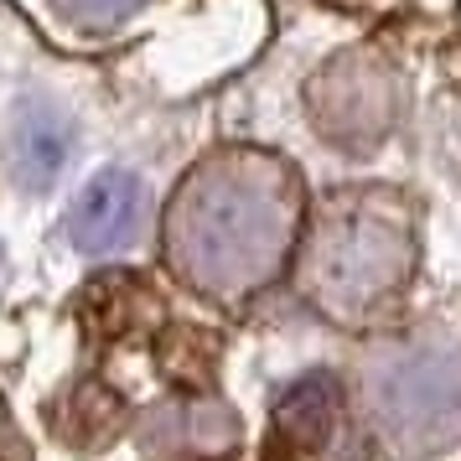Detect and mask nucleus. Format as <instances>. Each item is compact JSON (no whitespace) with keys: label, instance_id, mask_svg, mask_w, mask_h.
Instances as JSON below:
<instances>
[{"label":"nucleus","instance_id":"1","mask_svg":"<svg viewBox=\"0 0 461 461\" xmlns=\"http://www.w3.org/2000/svg\"><path fill=\"white\" fill-rule=\"evenodd\" d=\"M295 223V182L270 161H223L197 171L171 218V249L212 291L259 285L280 265Z\"/></svg>","mask_w":461,"mask_h":461},{"label":"nucleus","instance_id":"2","mask_svg":"<svg viewBox=\"0 0 461 461\" xmlns=\"http://www.w3.org/2000/svg\"><path fill=\"white\" fill-rule=\"evenodd\" d=\"M410 259H415V249H410L404 218L374 208V197H363L337 218H327L321 244H316V291L337 312H363L410 275Z\"/></svg>","mask_w":461,"mask_h":461},{"label":"nucleus","instance_id":"3","mask_svg":"<svg viewBox=\"0 0 461 461\" xmlns=\"http://www.w3.org/2000/svg\"><path fill=\"white\" fill-rule=\"evenodd\" d=\"M378 436L399 451H436L461 436V353L420 348L368 378Z\"/></svg>","mask_w":461,"mask_h":461},{"label":"nucleus","instance_id":"4","mask_svg":"<svg viewBox=\"0 0 461 461\" xmlns=\"http://www.w3.org/2000/svg\"><path fill=\"white\" fill-rule=\"evenodd\" d=\"M316 114H321V130L342 146L384 140L394 125V78L368 58H342L337 68L321 73Z\"/></svg>","mask_w":461,"mask_h":461},{"label":"nucleus","instance_id":"5","mask_svg":"<svg viewBox=\"0 0 461 461\" xmlns=\"http://www.w3.org/2000/svg\"><path fill=\"white\" fill-rule=\"evenodd\" d=\"M140 212H146L140 182L130 171H99L68 212V233L78 249H120L135 239Z\"/></svg>","mask_w":461,"mask_h":461},{"label":"nucleus","instance_id":"6","mask_svg":"<svg viewBox=\"0 0 461 461\" xmlns=\"http://www.w3.org/2000/svg\"><path fill=\"white\" fill-rule=\"evenodd\" d=\"M68 146H73V135L58 114H26L22 130H16V167H22L26 187H47L63 171Z\"/></svg>","mask_w":461,"mask_h":461},{"label":"nucleus","instance_id":"7","mask_svg":"<svg viewBox=\"0 0 461 461\" xmlns=\"http://www.w3.org/2000/svg\"><path fill=\"white\" fill-rule=\"evenodd\" d=\"M285 425L306 440L321 436L332 425V384L327 378H306L301 389H291V399H285Z\"/></svg>","mask_w":461,"mask_h":461},{"label":"nucleus","instance_id":"8","mask_svg":"<svg viewBox=\"0 0 461 461\" xmlns=\"http://www.w3.org/2000/svg\"><path fill=\"white\" fill-rule=\"evenodd\" d=\"M78 5H84L88 16H120L130 0H78Z\"/></svg>","mask_w":461,"mask_h":461}]
</instances>
